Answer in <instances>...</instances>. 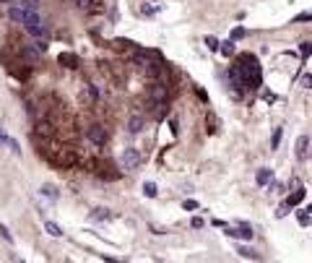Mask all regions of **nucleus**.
Returning a JSON list of instances; mask_svg holds the SVG:
<instances>
[{
    "label": "nucleus",
    "mask_w": 312,
    "mask_h": 263,
    "mask_svg": "<svg viewBox=\"0 0 312 263\" xmlns=\"http://www.w3.org/2000/svg\"><path fill=\"white\" fill-rule=\"evenodd\" d=\"M182 208H187V211H190V208H198V201H185V204H182Z\"/></svg>",
    "instance_id": "nucleus-28"
},
{
    "label": "nucleus",
    "mask_w": 312,
    "mask_h": 263,
    "mask_svg": "<svg viewBox=\"0 0 312 263\" xmlns=\"http://www.w3.org/2000/svg\"><path fill=\"white\" fill-rule=\"evenodd\" d=\"M281 138H284V128H276V131H273V136H271V149H273V151L278 149Z\"/></svg>",
    "instance_id": "nucleus-14"
},
{
    "label": "nucleus",
    "mask_w": 312,
    "mask_h": 263,
    "mask_svg": "<svg viewBox=\"0 0 312 263\" xmlns=\"http://www.w3.org/2000/svg\"><path fill=\"white\" fill-rule=\"evenodd\" d=\"M302 21H312V11H307V13H299V16L294 19V24H302Z\"/></svg>",
    "instance_id": "nucleus-21"
},
{
    "label": "nucleus",
    "mask_w": 312,
    "mask_h": 263,
    "mask_svg": "<svg viewBox=\"0 0 312 263\" xmlns=\"http://www.w3.org/2000/svg\"><path fill=\"white\" fill-rule=\"evenodd\" d=\"M0 144H3V141H0Z\"/></svg>",
    "instance_id": "nucleus-31"
},
{
    "label": "nucleus",
    "mask_w": 312,
    "mask_h": 263,
    "mask_svg": "<svg viewBox=\"0 0 312 263\" xmlns=\"http://www.w3.org/2000/svg\"><path fill=\"white\" fill-rule=\"evenodd\" d=\"M24 29L32 37H44L47 34V29H44V21H42V16H39V11L37 8H26V13H24Z\"/></svg>",
    "instance_id": "nucleus-1"
},
{
    "label": "nucleus",
    "mask_w": 312,
    "mask_h": 263,
    "mask_svg": "<svg viewBox=\"0 0 312 263\" xmlns=\"http://www.w3.org/2000/svg\"><path fill=\"white\" fill-rule=\"evenodd\" d=\"M299 55H302V57H310V55H312V42H302V44H299Z\"/></svg>",
    "instance_id": "nucleus-18"
},
{
    "label": "nucleus",
    "mask_w": 312,
    "mask_h": 263,
    "mask_svg": "<svg viewBox=\"0 0 312 263\" xmlns=\"http://www.w3.org/2000/svg\"><path fill=\"white\" fill-rule=\"evenodd\" d=\"M128 131H130V133H141V131H143V117L135 115V117L128 120Z\"/></svg>",
    "instance_id": "nucleus-10"
},
{
    "label": "nucleus",
    "mask_w": 312,
    "mask_h": 263,
    "mask_svg": "<svg viewBox=\"0 0 312 263\" xmlns=\"http://www.w3.org/2000/svg\"><path fill=\"white\" fill-rule=\"evenodd\" d=\"M302 201H304V188H299V190H296V193H292V195H289V198L284 201V204H286L289 208H292V206H299Z\"/></svg>",
    "instance_id": "nucleus-9"
},
{
    "label": "nucleus",
    "mask_w": 312,
    "mask_h": 263,
    "mask_svg": "<svg viewBox=\"0 0 312 263\" xmlns=\"http://www.w3.org/2000/svg\"><path fill=\"white\" fill-rule=\"evenodd\" d=\"M81 11H96L99 8V0H73Z\"/></svg>",
    "instance_id": "nucleus-11"
},
{
    "label": "nucleus",
    "mask_w": 312,
    "mask_h": 263,
    "mask_svg": "<svg viewBox=\"0 0 312 263\" xmlns=\"http://www.w3.org/2000/svg\"><path fill=\"white\" fill-rule=\"evenodd\" d=\"M86 94H89V99H94V102L99 99V89H96V86H89V92H86Z\"/></svg>",
    "instance_id": "nucleus-24"
},
{
    "label": "nucleus",
    "mask_w": 312,
    "mask_h": 263,
    "mask_svg": "<svg viewBox=\"0 0 312 263\" xmlns=\"http://www.w3.org/2000/svg\"><path fill=\"white\" fill-rule=\"evenodd\" d=\"M94 216H96V219H102V222H107V219H112V214L107 211V208H96V211H94Z\"/></svg>",
    "instance_id": "nucleus-19"
},
{
    "label": "nucleus",
    "mask_w": 312,
    "mask_h": 263,
    "mask_svg": "<svg viewBox=\"0 0 312 263\" xmlns=\"http://www.w3.org/2000/svg\"><path fill=\"white\" fill-rule=\"evenodd\" d=\"M44 229H47V232H50L52 237H63V229H60V227H57L55 222H47V224H44Z\"/></svg>",
    "instance_id": "nucleus-17"
},
{
    "label": "nucleus",
    "mask_w": 312,
    "mask_h": 263,
    "mask_svg": "<svg viewBox=\"0 0 312 263\" xmlns=\"http://www.w3.org/2000/svg\"><path fill=\"white\" fill-rule=\"evenodd\" d=\"M42 195H44L47 201H57V198H60L57 188H52V185H44V188H42Z\"/></svg>",
    "instance_id": "nucleus-12"
},
{
    "label": "nucleus",
    "mask_w": 312,
    "mask_h": 263,
    "mask_svg": "<svg viewBox=\"0 0 312 263\" xmlns=\"http://www.w3.org/2000/svg\"><path fill=\"white\" fill-rule=\"evenodd\" d=\"M237 253L242 255V258H250V261H257V258H260V255H257L255 250H250V247H245V245H239Z\"/></svg>",
    "instance_id": "nucleus-15"
},
{
    "label": "nucleus",
    "mask_w": 312,
    "mask_h": 263,
    "mask_svg": "<svg viewBox=\"0 0 312 263\" xmlns=\"http://www.w3.org/2000/svg\"><path fill=\"white\" fill-rule=\"evenodd\" d=\"M57 60H60V63H68L65 68H75V63H78V60H75V55H71V52H63Z\"/></svg>",
    "instance_id": "nucleus-16"
},
{
    "label": "nucleus",
    "mask_w": 312,
    "mask_h": 263,
    "mask_svg": "<svg viewBox=\"0 0 312 263\" xmlns=\"http://www.w3.org/2000/svg\"><path fill=\"white\" fill-rule=\"evenodd\" d=\"M271 180H273V169H271V167H263V169H257V175H255V183H257V188H265V185H271Z\"/></svg>",
    "instance_id": "nucleus-7"
},
{
    "label": "nucleus",
    "mask_w": 312,
    "mask_h": 263,
    "mask_svg": "<svg viewBox=\"0 0 312 263\" xmlns=\"http://www.w3.org/2000/svg\"><path fill=\"white\" fill-rule=\"evenodd\" d=\"M226 235H229V237H239V240H253L255 237L247 222H242L239 227H229V229H226Z\"/></svg>",
    "instance_id": "nucleus-4"
},
{
    "label": "nucleus",
    "mask_w": 312,
    "mask_h": 263,
    "mask_svg": "<svg viewBox=\"0 0 312 263\" xmlns=\"http://www.w3.org/2000/svg\"><path fill=\"white\" fill-rule=\"evenodd\" d=\"M120 164H123V169H135L141 164V154L135 149H125L123 156H120Z\"/></svg>",
    "instance_id": "nucleus-2"
},
{
    "label": "nucleus",
    "mask_w": 312,
    "mask_h": 263,
    "mask_svg": "<svg viewBox=\"0 0 312 263\" xmlns=\"http://www.w3.org/2000/svg\"><path fill=\"white\" fill-rule=\"evenodd\" d=\"M24 13H26L24 3H13V5H8V16H11V21H24Z\"/></svg>",
    "instance_id": "nucleus-8"
},
{
    "label": "nucleus",
    "mask_w": 312,
    "mask_h": 263,
    "mask_svg": "<svg viewBox=\"0 0 312 263\" xmlns=\"http://www.w3.org/2000/svg\"><path fill=\"white\" fill-rule=\"evenodd\" d=\"M245 37V29L242 26H237V29H232V42H237V39H242Z\"/></svg>",
    "instance_id": "nucleus-20"
},
{
    "label": "nucleus",
    "mask_w": 312,
    "mask_h": 263,
    "mask_svg": "<svg viewBox=\"0 0 312 263\" xmlns=\"http://www.w3.org/2000/svg\"><path fill=\"white\" fill-rule=\"evenodd\" d=\"M0 235H3V240H5V243H13V237H11V232L5 229V224H0Z\"/></svg>",
    "instance_id": "nucleus-22"
},
{
    "label": "nucleus",
    "mask_w": 312,
    "mask_h": 263,
    "mask_svg": "<svg viewBox=\"0 0 312 263\" xmlns=\"http://www.w3.org/2000/svg\"><path fill=\"white\" fill-rule=\"evenodd\" d=\"M294 154H296V159H304V156L310 154V136H299V138H296Z\"/></svg>",
    "instance_id": "nucleus-6"
},
{
    "label": "nucleus",
    "mask_w": 312,
    "mask_h": 263,
    "mask_svg": "<svg viewBox=\"0 0 312 263\" xmlns=\"http://www.w3.org/2000/svg\"><path fill=\"white\" fill-rule=\"evenodd\" d=\"M221 52H224L226 57H232V55H234V47H232V42H226L224 47H221Z\"/></svg>",
    "instance_id": "nucleus-23"
},
{
    "label": "nucleus",
    "mask_w": 312,
    "mask_h": 263,
    "mask_svg": "<svg viewBox=\"0 0 312 263\" xmlns=\"http://www.w3.org/2000/svg\"><path fill=\"white\" fill-rule=\"evenodd\" d=\"M205 44H208L211 50H219V42L214 39V37H205Z\"/></svg>",
    "instance_id": "nucleus-26"
},
{
    "label": "nucleus",
    "mask_w": 312,
    "mask_h": 263,
    "mask_svg": "<svg viewBox=\"0 0 312 263\" xmlns=\"http://www.w3.org/2000/svg\"><path fill=\"white\" fill-rule=\"evenodd\" d=\"M86 136H89V141L94 146H104V144H107V131H104L102 125H91L86 131Z\"/></svg>",
    "instance_id": "nucleus-3"
},
{
    "label": "nucleus",
    "mask_w": 312,
    "mask_h": 263,
    "mask_svg": "<svg viewBox=\"0 0 312 263\" xmlns=\"http://www.w3.org/2000/svg\"><path fill=\"white\" fill-rule=\"evenodd\" d=\"M172 133H180V120L172 117Z\"/></svg>",
    "instance_id": "nucleus-29"
},
{
    "label": "nucleus",
    "mask_w": 312,
    "mask_h": 263,
    "mask_svg": "<svg viewBox=\"0 0 312 263\" xmlns=\"http://www.w3.org/2000/svg\"><path fill=\"white\" fill-rule=\"evenodd\" d=\"M151 102H159V104H164L166 102V86H164V81H156L154 86H151Z\"/></svg>",
    "instance_id": "nucleus-5"
},
{
    "label": "nucleus",
    "mask_w": 312,
    "mask_h": 263,
    "mask_svg": "<svg viewBox=\"0 0 312 263\" xmlns=\"http://www.w3.org/2000/svg\"><path fill=\"white\" fill-rule=\"evenodd\" d=\"M302 84L307 89H312V76H310V73H304V76H302Z\"/></svg>",
    "instance_id": "nucleus-27"
},
{
    "label": "nucleus",
    "mask_w": 312,
    "mask_h": 263,
    "mask_svg": "<svg viewBox=\"0 0 312 263\" xmlns=\"http://www.w3.org/2000/svg\"><path fill=\"white\" fill-rule=\"evenodd\" d=\"M190 224H193V227H195V229H201V227H203V219H201V216H195V219H193V222H190Z\"/></svg>",
    "instance_id": "nucleus-30"
},
{
    "label": "nucleus",
    "mask_w": 312,
    "mask_h": 263,
    "mask_svg": "<svg viewBox=\"0 0 312 263\" xmlns=\"http://www.w3.org/2000/svg\"><path fill=\"white\" fill-rule=\"evenodd\" d=\"M296 219H299V224H304V227H307V224H310V214H296Z\"/></svg>",
    "instance_id": "nucleus-25"
},
{
    "label": "nucleus",
    "mask_w": 312,
    "mask_h": 263,
    "mask_svg": "<svg viewBox=\"0 0 312 263\" xmlns=\"http://www.w3.org/2000/svg\"><path fill=\"white\" fill-rule=\"evenodd\" d=\"M143 193H146V198H156V195H159V185L156 183H143Z\"/></svg>",
    "instance_id": "nucleus-13"
}]
</instances>
